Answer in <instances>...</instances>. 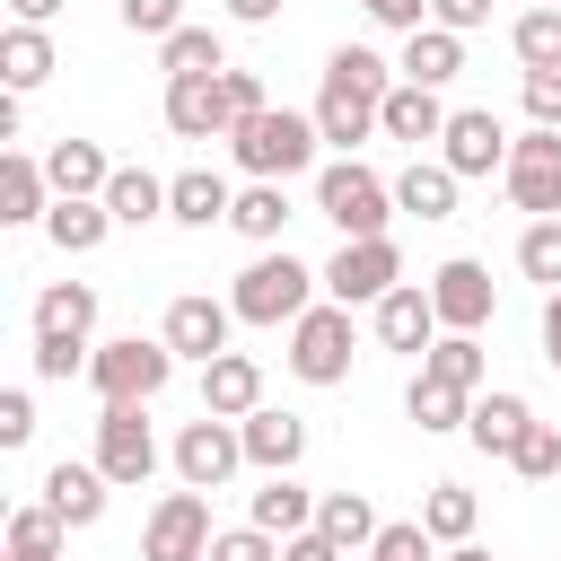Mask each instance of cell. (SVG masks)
<instances>
[{
    "label": "cell",
    "mask_w": 561,
    "mask_h": 561,
    "mask_svg": "<svg viewBox=\"0 0 561 561\" xmlns=\"http://www.w3.org/2000/svg\"><path fill=\"white\" fill-rule=\"evenodd\" d=\"M316 149H324L316 114H289V105H263L254 123H237V131H228V158H237L245 175H263V184L307 175V167H316Z\"/></svg>",
    "instance_id": "1"
},
{
    "label": "cell",
    "mask_w": 561,
    "mask_h": 561,
    "mask_svg": "<svg viewBox=\"0 0 561 561\" xmlns=\"http://www.w3.org/2000/svg\"><path fill=\"white\" fill-rule=\"evenodd\" d=\"M316 289H324V272H307V263L280 245V254H254V263L237 272L228 307H237V324H298V316L316 307Z\"/></svg>",
    "instance_id": "2"
},
{
    "label": "cell",
    "mask_w": 561,
    "mask_h": 561,
    "mask_svg": "<svg viewBox=\"0 0 561 561\" xmlns=\"http://www.w3.org/2000/svg\"><path fill=\"white\" fill-rule=\"evenodd\" d=\"M167 377H175L167 333H123V342H96V359H88L96 403H158V394H167Z\"/></svg>",
    "instance_id": "3"
},
{
    "label": "cell",
    "mask_w": 561,
    "mask_h": 561,
    "mask_svg": "<svg viewBox=\"0 0 561 561\" xmlns=\"http://www.w3.org/2000/svg\"><path fill=\"white\" fill-rule=\"evenodd\" d=\"M351 351H359V324H351V307L342 298H316L298 324H289V377L298 386H342L351 377Z\"/></svg>",
    "instance_id": "4"
},
{
    "label": "cell",
    "mask_w": 561,
    "mask_h": 561,
    "mask_svg": "<svg viewBox=\"0 0 561 561\" xmlns=\"http://www.w3.org/2000/svg\"><path fill=\"white\" fill-rule=\"evenodd\" d=\"M316 210H324L342 237H386V219H394V184H386L377 167H359V158H333V167L316 175Z\"/></svg>",
    "instance_id": "5"
},
{
    "label": "cell",
    "mask_w": 561,
    "mask_h": 561,
    "mask_svg": "<svg viewBox=\"0 0 561 561\" xmlns=\"http://www.w3.org/2000/svg\"><path fill=\"white\" fill-rule=\"evenodd\" d=\"M96 465L114 491H140L158 473V430H149V403H105L96 412Z\"/></svg>",
    "instance_id": "6"
},
{
    "label": "cell",
    "mask_w": 561,
    "mask_h": 561,
    "mask_svg": "<svg viewBox=\"0 0 561 561\" xmlns=\"http://www.w3.org/2000/svg\"><path fill=\"white\" fill-rule=\"evenodd\" d=\"M210 543H219V526H210V500L193 482L167 491L149 508V526H140V561H210Z\"/></svg>",
    "instance_id": "7"
},
{
    "label": "cell",
    "mask_w": 561,
    "mask_h": 561,
    "mask_svg": "<svg viewBox=\"0 0 561 561\" xmlns=\"http://www.w3.org/2000/svg\"><path fill=\"white\" fill-rule=\"evenodd\" d=\"M500 184H508V202L526 210V219H561V131H526V140H508V167H500Z\"/></svg>",
    "instance_id": "8"
},
{
    "label": "cell",
    "mask_w": 561,
    "mask_h": 561,
    "mask_svg": "<svg viewBox=\"0 0 561 561\" xmlns=\"http://www.w3.org/2000/svg\"><path fill=\"white\" fill-rule=\"evenodd\" d=\"M394 280H403L394 237H342V254L324 263V298H342V307H377Z\"/></svg>",
    "instance_id": "9"
},
{
    "label": "cell",
    "mask_w": 561,
    "mask_h": 561,
    "mask_svg": "<svg viewBox=\"0 0 561 561\" xmlns=\"http://www.w3.org/2000/svg\"><path fill=\"white\" fill-rule=\"evenodd\" d=\"M237 465H245V430H237V421L202 412V421H184V430H175V482H193V491H219Z\"/></svg>",
    "instance_id": "10"
},
{
    "label": "cell",
    "mask_w": 561,
    "mask_h": 561,
    "mask_svg": "<svg viewBox=\"0 0 561 561\" xmlns=\"http://www.w3.org/2000/svg\"><path fill=\"white\" fill-rule=\"evenodd\" d=\"M430 307H438L447 333H482L491 307H500V289H491V272H482L473 254H447V263L430 272Z\"/></svg>",
    "instance_id": "11"
},
{
    "label": "cell",
    "mask_w": 561,
    "mask_h": 561,
    "mask_svg": "<svg viewBox=\"0 0 561 561\" xmlns=\"http://www.w3.org/2000/svg\"><path fill=\"white\" fill-rule=\"evenodd\" d=\"M228 324H237V307L228 298H202V289L167 298V316H158V333H167L175 359H219L228 351Z\"/></svg>",
    "instance_id": "12"
},
{
    "label": "cell",
    "mask_w": 561,
    "mask_h": 561,
    "mask_svg": "<svg viewBox=\"0 0 561 561\" xmlns=\"http://www.w3.org/2000/svg\"><path fill=\"white\" fill-rule=\"evenodd\" d=\"M438 158H447L456 175H500V167H508V131H500V114H491V105H456L447 131H438Z\"/></svg>",
    "instance_id": "13"
},
{
    "label": "cell",
    "mask_w": 561,
    "mask_h": 561,
    "mask_svg": "<svg viewBox=\"0 0 561 561\" xmlns=\"http://www.w3.org/2000/svg\"><path fill=\"white\" fill-rule=\"evenodd\" d=\"M368 324H377V342H386V351H412V359H421V351H430V342L447 333L421 280H394V289H386V298L368 307Z\"/></svg>",
    "instance_id": "14"
},
{
    "label": "cell",
    "mask_w": 561,
    "mask_h": 561,
    "mask_svg": "<svg viewBox=\"0 0 561 561\" xmlns=\"http://www.w3.org/2000/svg\"><path fill=\"white\" fill-rule=\"evenodd\" d=\"M377 105H386V96H368V88H359V79H342V70H324V96H316V131H324V140L351 158V149L377 131Z\"/></svg>",
    "instance_id": "15"
},
{
    "label": "cell",
    "mask_w": 561,
    "mask_h": 561,
    "mask_svg": "<svg viewBox=\"0 0 561 561\" xmlns=\"http://www.w3.org/2000/svg\"><path fill=\"white\" fill-rule=\"evenodd\" d=\"M526 430H535V403H526L517 386H491V394H473V412H465V438H473L482 456H500V465L517 456Z\"/></svg>",
    "instance_id": "16"
},
{
    "label": "cell",
    "mask_w": 561,
    "mask_h": 561,
    "mask_svg": "<svg viewBox=\"0 0 561 561\" xmlns=\"http://www.w3.org/2000/svg\"><path fill=\"white\" fill-rule=\"evenodd\" d=\"M254 403H263V359H254V351H219V359H202V412L245 421Z\"/></svg>",
    "instance_id": "17"
},
{
    "label": "cell",
    "mask_w": 561,
    "mask_h": 561,
    "mask_svg": "<svg viewBox=\"0 0 561 561\" xmlns=\"http://www.w3.org/2000/svg\"><path fill=\"white\" fill-rule=\"evenodd\" d=\"M237 430H245V465H254V473H298V456H307V421H298V412L254 403Z\"/></svg>",
    "instance_id": "18"
},
{
    "label": "cell",
    "mask_w": 561,
    "mask_h": 561,
    "mask_svg": "<svg viewBox=\"0 0 561 561\" xmlns=\"http://www.w3.org/2000/svg\"><path fill=\"white\" fill-rule=\"evenodd\" d=\"M167 131H175V140H228V96H219V79H167Z\"/></svg>",
    "instance_id": "19"
},
{
    "label": "cell",
    "mask_w": 561,
    "mask_h": 561,
    "mask_svg": "<svg viewBox=\"0 0 561 561\" xmlns=\"http://www.w3.org/2000/svg\"><path fill=\"white\" fill-rule=\"evenodd\" d=\"M377 131H386V140H412V149H421V140H438V131H447V105H438V88H421V79H394V96L377 105Z\"/></svg>",
    "instance_id": "20"
},
{
    "label": "cell",
    "mask_w": 561,
    "mask_h": 561,
    "mask_svg": "<svg viewBox=\"0 0 561 561\" xmlns=\"http://www.w3.org/2000/svg\"><path fill=\"white\" fill-rule=\"evenodd\" d=\"M44 175H53V202H61V193H79V202H105V184H114V158H105L96 140H53V149H44Z\"/></svg>",
    "instance_id": "21"
},
{
    "label": "cell",
    "mask_w": 561,
    "mask_h": 561,
    "mask_svg": "<svg viewBox=\"0 0 561 561\" xmlns=\"http://www.w3.org/2000/svg\"><path fill=\"white\" fill-rule=\"evenodd\" d=\"M228 210H237V193H228L219 167H184V175H167V219H184V228H219Z\"/></svg>",
    "instance_id": "22"
},
{
    "label": "cell",
    "mask_w": 561,
    "mask_h": 561,
    "mask_svg": "<svg viewBox=\"0 0 561 561\" xmlns=\"http://www.w3.org/2000/svg\"><path fill=\"white\" fill-rule=\"evenodd\" d=\"M245 517H254L263 535H280V543H289V535H307V526H316V491H307L298 473H263V491L245 500Z\"/></svg>",
    "instance_id": "23"
},
{
    "label": "cell",
    "mask_w": 561,
    "mask_h": 561,
    "mask_svg": "<svg viewBox=\"0 0 561 561\" xmlns=\"http://www.w3.org/2000/svg\"><path fill=\"white\" fill-rule=\"evenodd\" d=\"M44 210H53V175H44V158L9 149V158H0V228H26V219H44Z\"/></svg>",
    "instance_id": "24"
},
{
    "label": "cell",
    "mask_w": 561,
    "mask_h": 561,
    "mask_svg": "<svg viewBox=\"0 0 561 561\" xmlns=\"http://www.w3.org/2000/svg\"><path fill=\"white\" fill-rule=\"evenodd\" d=\"M456 167L447 158H412L403 175H394V210H412V219H456Z\"/></svg>",
    "instance_id": "25"
},
{
    "label": "cell",
    "mask_w": 561,
    "mask_h": 561,
    "mask_svg": "<svg viewBox=\"0 0 561 561\" xmlns=\"http://www.w3.org/2000/svg\"><path fill=\"white\" fill-rule=\"evenodd\" d=\"M35 333L88 342V333H96V289H88V280H44V289H35Z\"/></svg>",
    "instance_id": "26"
},
{
    "label": "cell",
    "mask_w": 561,
    "mask_h": 561,
    "mask_svg": "<svg viewBox=\"0 0 561 561\" xmlns=\"http://www.w3.org/2000/svg\"><path fill=\"white\" fill-rule=\"evenodd\" d=\"M44 500H53L70 526H96L105 500H114V482H105V465H70V456H61V465L44 473Z\"/></svg>",
    "instance_id": "27"
},
{
    "label": "cell",
    "mask_w": 561,
    "mask_h": 561,
    "mask_svg": "<svg viewBox=\"0 0 561 561\" xmlns=\"http://www.w3.org/2000/svg\"><path fill=\"white\" fill-rule=\"evenodd\" d=\"M394 70H403V79H421V88H447V79L465 70V35H456V26H412Z\"/></svg>",
    "instance_id": "28"
},
{
    "label": "cell",
    "mask_w": 561,
    "mask_h": 561,
    "mask_svg": "<svg viewBox=\"0 0 561 561\" xmlns=\"http://www.w3.org/2000/svg\"><path fill=\"white\" fill-rule=\"evenodd\" d=\"M158 70H167V79H219V70H228L219 26H175V35L158 44Z\"/></svg>",
    "instance_id": "29"
},
{
    "label": "cell",
    "mask_w": 561,
    "mask_h": 561,
    "mask_svg": "<svg viewBox=\"0 0 561 561\" xmlns=\"http://www.w3.org/2000/svg\"><path fill=\"white\" fill-rule=\"evenodd\" d=\"M105 210H114V228H149V219H167V175H149V167H114Z\"/></svg>",
    "instance_id": "30"
},
{
    "label": "cell",
    "mask_w": 561,
    "mask_h": 561,
    "mask_svg": "<svg viewBox=\"0 0 561 561\" xmlns=\"http://www.w3.org/2000/svg\"><path fill=\"white\" fill-rule=\"evenodd\" d=\"M105 228H114V210H105V202H79V193H61V202L44 210V237H53L61 254H96Z\"/></svg>",
    "instance_id": "31"
},
{
    "label": "cell",
    "mask_w": 561,
    "mask_h": 561,
    "mask_svg": "<svg viewBox=\"0 0 561 561\" xmlns=\"http://www.w3.org/2000/svg\"><path fill=\"white\" fill-rule=\"evenodd\" d=\"M316 526H324V535H333V543L359 561V552L377 543V526H386V517L368 508V491H324V500H316Z\"/></svg>",
    "instance_id": "32"
},
{
    "label": "cell",
    "mask_w": 561,
    "mask_h": 561,
    "mask_svg": "<svg viewBox=\"0 0 561 561\" xmlns=\"http://www.w3.org/2000/svg\"><path fill=\"white\" fill-rule=\"evenodd\" d=\"M44 79H53V35H44V26H9V35H0V88L26 96V88H44Z\"/></svg>",
    "instance_id": "33"
},
{
    "label": "cell",
    "mask_w": 561,
    "mask_h": 561,
    "mask_svg": "<svg viewBox=\"0 0 561 561\" xmlns=\"http://www.w3.org/2000/svg\"><path fill=\"white\" fill-rule=\"evenodd\" d=\"M61 535H70V517H61L53 500L9 508V561H53V552H61Z\"/></svg>",
    "instance_id": "34"
},
{
    "label": "cell",
    "mask_w": 561,
    "mask_h": 561,
    "mask_svg": "<svg viewBox=\"0 0 561 561\" xmlns=\"http://www.w3.org/2000/svg\"><path fill=\"white\" fill-rule=\"evenodd\" d=\"M228 228H237V237H254V245H272V237L289 228V193H280V184H263V175H245V193H237Z\"/></svg>",
    "instance_id": "35"
},
{
    "label": "cell",
    "mask_w": 561,
    "mask_h": 561,
    "mask_svg": "<svg viewBox=\"0 0 561 561\" xmlns=\"http://www.w3.org/2000/svg\"><path fill=\"white\" fill-rule=\"evenodd\" d=\"M403 412H412V421H421V430H465V412H473V394H465V386H447V377H430V368H421V377H412V394H403Z\"/></svg>",
    "instance_id": "36"
},
{
    "label": "cell",
    "mask_w": 561,
    "mask_h": 561,
    "mask_svg": "<svg viewBox=\"0 0 561 561\" xmlns=\"http://www.w3.org/2000/svg\"><path fill=\"white\" fill-rule=\"evenodd\" d=\"M473 517H482V500H473L465 482H430V500H421V526H430L438 543H473Z\"/></svg>",
    "instance_id": "37"
},
{
    "label": "cell",
    "mask_w": 561,
    "mask_h": 561,
    "mask_svg": "<svg viewBox=\"0 0 561 561\" xmlns=\"http://www.w3.org/2000/svg\"><path fill=\"white\" fill-rule=\"evenodd\" d=\"M421 368H430V377H447V386H465V394H482V368H491V359H482V342H473V333H438V342L421 351Z\"/></svg>",
    "instance_id": "38"
},
{
    "label": "cell",
    "mask_w": 561,
    "mask_h": 561,
    "mask_svg": "<svg viewBox=\"0 0 561 561\" xmlns=\"http://www.w3.org/2000/svg\"><path fill=\"white\" fill-rule=\"evenodd\" d=\"M508 53H517L526 70H561V9H517Z\"/></svg>",
    "instance_id": "39"
},
{
    "label": "cell",
    "mask_w": 561,
    "mask_h": 561,
    "mask_svg": "<svg viewBox=\"0 0 561 561\" xmlns=\"http://www.w3.org/2000/svg\"><path fill=\"white\" fill-rule=\"evenodd\" d=\"M517 272L543 280V289H561V219H526V237H517Z\"/></svg>",
    "instance_id": "40"
},
{
    "label": "cell",
    "mask_w": 561,
    "mask_h": 561,
    "mask_svg": "<svg viewBox=\"0 0 561 561\" xmlns=\"http://www.w3.org/2000/svg\"><path fill=\"white\" fill-rule=\"evenodd\" d=\"M359 561H438V535H430L421 517H394V526H377V543H368Z\"/></svg>",
    "instance_id": "41"
},
{
    "label": "cell",
    "mask_w": 561,
    "mask_h": 561,
    "mask_svg": "<svg viewBox=\"0 0 561 561\" xmlns=\"http://www.w3.org/2000/svg\"><path fill=\"white\" fill-rule=\"evenodd\" d=\"M508 465H517L526 482H561V430H552V421H535V430L517 438V456H508Z\"/></svg>",
    "instance_id": "42"
},
{
    "label": "cell",
    "mask_w": 561,
    "mask_h": 561,
    "mask_svg": "<svg viewBox=\"0 0 561 561\" xmlns=\"http://www.w3.org/2000/svg\"><path fill=\"white\" fill-rule=\"evenodd\" d=\"M88 359H96L88 342H53V333H35V377H44V386H70V377H88Z\"/></svg>",
    "instance_id": "43"
},
{
    "label": "cell",
    "mask_w": 561,
    "mask_h": 561,
    "mask_svg": "<svg viewBox=\"0 0 561 561\" xmlns=\"http://www.w3.org/2000/svg\"><path fill=\"white\" fill-rule=\"evenodd\" d=\"M210 561H280V535H263L254 517H245V526H219V543H210Z\"/></svg>",
    "instance_id": "44"
},
{
    "label": "cell",
    "mask_w": 561,
    "mask_h": 561,
    "mask_svg": "<svg viewBox=\"0 0 561 561\" xmlns=\"http://www.w3.org/2000/svg\"><path fill=\"white\" fill-rule=\"evenodd\" d=\"M219 96H228V131H237V123H254V114L272 105V96H263V79H254V70H237V61L219 70Z\"/></svg>",
    "instance_id": "45"
},
{
    "label": "cell",
    "mask_w": 561,
    "mask_h": 561,
    "mask_svg": "<svg viewBox=\"0 0 561 561\" xmlns=\"http://www.w3.org/2000/svg\"><path fill=\"white\" fill-rule=\"evenodd\" d=\"M123 26L149 35V44H167V35L184 26V0H123Z\"/></svg>",
    "instance_id": "46"
},
{
    "label": "cell",
    "mask_w": 561,
    "mask_h": 561,
    "mask_svg": "<svg viewBox=\"0 0 561 561\" xmlns=\"http://www.w3.org/2000/svg\"><path fill=\"white\" fill-rule=\"evenodd\" d=\"M26 438H35V394L9 386V394H0V447H26Z\"/></svg>",
    "instance_id": "47"
},
{
    "label": "cell",
    "mask_w": 561,
    "mask_h": 561,
    "mask_svg": "<svg viewBox=\"0 0 561 561\" xmlns=\"http://www.w3.org/2000/svg\"><path fill=\"white\" fill-rule=\"evenodd\" d=\"M526 114L543 131H561V70H526Z\"/></svg>",
    "instance_id": "48"
},
{
    "label": "cell",
    "mask_w": 561,
    "mask_h": 561,
    "mask_svg": "<svg viewBox=\"0 0 561 561\" xmlns=\"http://www.w3.org/2000/svg\"><path fill=\"white\" fill-rule=\"evenodd\" d=\"M430 26H456V35H473V26H491V0H430Z\"/></svg>",
    "instance_id": "49"
},
{
    "label": "cell",
    "mask_w": 561,
    "mask_h": 561,
    "mask_svg": "<svg viewBox=\"0 0 561 561\" xmlns=\"http://www.w3.org/2000/svg\"><path fill=\"white\" fill-rule=\"evenodd\" d=\"M377 26H394V35H412V26H430V0H359Z\"/></svg>",
    "instance_id": "50"
},
{
    "label": "cell",
    "mask_w": 561,
    "mask_h": 561,
    "mask_svg": "<svg viewBox=\"0 0 561 561\" xmlns=\"http://www.w3.org/2000/svg\"><path fill=\"white\" fill-rule=\"evenodd\" d=\"M280 561H351V552H342L324 526H307V535H289V543H280Z\"/></svg>",
    "instance_id": "51"
},
{
    "label": "cell",
    "mask_w": 561,
    "mask_h": 561,
    "mask_svg": "<svg viewBox=\"0 0 561 561\" xmlns=\"http://www.w3.org/2000/svg\"><path fill=\"white\" fill-rule=\"evenodd\" d=\"M61 0H9V26H53Z\"/></svg>",
    "instance_id": "52"
},
{
    "label": "cell",
    "mask_w": 561,
    "mask_h": 561,
    "mask_svg": "<svg viewBox=\"0 0 561 561\" xmlns=\"http://www.w3.org/2000/svg\"><path fill=\"white\" fill-rule=\"evenodd\" d=\"M219 9H228L237 26H272V18H280V0H219Z\"/></svg>",
    "instance_id": "53"
},
{
    "label": "cell",
    "mask_w": 561,
    "mask_h": 561,
    "mask_svg": "<svg viewBox=\"0 0 561 561\" xmlns=\"http://www.w3.org/2000/svg\"><path fill=\"white\" fill-rule=\"evenodd\" d=\"M543 359L561 368V289H543Z\"/></svg>",
    "instance_id": "54"
},
{
    "label": "cell",
    "mask_w": 561,
    "mask_h": 561,
    "mask_svg": "<svg viewBox=\"0 0 561 561\" xmlns=\"http://www.w3.org/2000/svg\"><path fill=\"white\" fill-rule=\"evenodd\" d=\"M438 561H491V552H482V543H447Z\"/></svg>",
    "instance_id": "55"
},
{
    "label": "cell",
    "mask_w": 561,
    "mask_h": 561,
    "mask_svg": "<svg viewBox=\"0 0 561 561\" xmlns=\"http://www.w3.org/2000/svg\"><path fill=\"white\" fill-rule=\"evenodd\" d=\"M526 9H561V0H526Z\"/></svg>",
    "instance_id": "56"
}]
</instances>
